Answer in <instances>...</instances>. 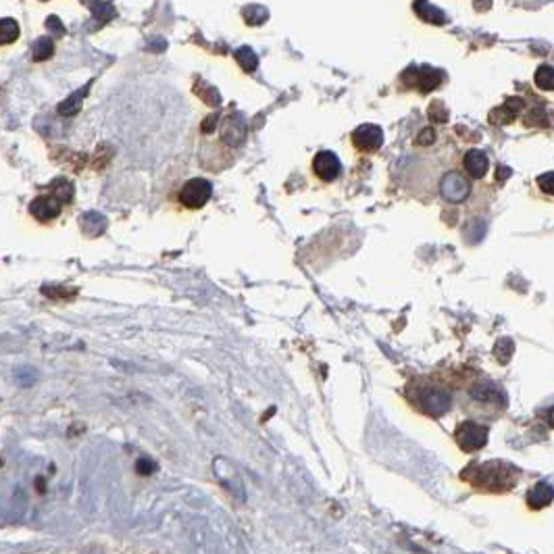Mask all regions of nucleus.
I'll return each mask as SVG.
<instances>
[{
  "instance_id": "3",
  "label": "nucleus",
  "mask_w": 554,
  "mask_h": 554,
  "mask_svg": "<svg viewBox=\"0 0 554 554\" xmlns=\"http://www.w3.org/2000/svg\"><path fill=\"white\" fill-rule=\"evenodd\" d=\"M490 429L488 425H482L477 421H463L455 429V442L463 453H477L488 444Z\"/></svg>"
},
{
  "instance_id": "24",
  "label": "nucleus",
  "mask_w": 554,
  "mask_h": 554,
  "mask_svg": "<svg viewBox=\"0 0 554 554\" xmlns=\"http://www.w3.org/2000/svg\"><path fill=\"white\" fill-rule=\"evenodd\" d=\"M136 471H138L140 475H152V473L157 471V463L150 461L148 457H142V459H138V463H136Z\"/></svg>"
},
{
  "instance_id": "4",
  "label": "nucleus",
  "mask_w": 554,
  "mask_h": 554,
  "mask_svg": "<svg viewBox=\"0 0 554 554\" xmlns=\"http://www.w3.org/2000/svg\"><path fill=\"white\" fill-rule=\"evenodd\" d=\"M210 196H212V184L208 179H204V177H192V179H188L181 186L179 194H177L179 202L186 208H190V210L202 208L210 200Z\"/></svg>"
},
{
  "instance_id": "1",
  "label": "nucleus",
  "mask_w": 554,
  "mask_h": 554,
  "mask_svg": "<svg viewBox=\"0 0 554 554\" xmlns=\"http://www.w3.org/2000/svg\"><path fill=\"white\" fill-rule=\"evenodd\" d=\"M461 479L467 482L471 488L490 494H504L511 492L519 482V469L504 461H486L473 463L463 473Z\"/></svg>"
},
{
  "instance_id": "11",
  "label": "nucleus",
  "mask_w": 554,
  "mask_h": 554,
  "mask_svg": "<svg viewBox=\"0 0 554 554\" xmlns=\"http://www.w3.org/2000/svg\"><path fill=\"white\" fill-rule=\"evenodd\" d=\"M61 210H63V204L52 194L38 196L30 202V212L40 221H52L61 215Z\"/></svg>"
},
{
  "instance_id": "12",
  "label": "nucleus",
  "mask_w": 554,
  "mask_h": 554,
  "mask_svg": "<svg viewBox=\"0 0 554 554\" xmlns=\"http://www.w3.org/2000/svg\"><path fill=\"white\" fill-rule=\"evenodd\" d=\"M463 167H465V173L473 179H482L488 175L490 171V159L484 150L479 148H471L467 150V155L463 157Z\"/></svg>"
},
{
  "instance_id": "23",
  "label": "nucleus",
  "mask_w": 554,
  "mask_h": 554,
  "mask_svg": "<svg viewBox=\"0 0 554 554\" xmlns=\"http://www.w3.org/2000/svg\"><path fill=\"white\" fill-rule=\"evenodd\" d=\"M42 294L50 296V298H69L75 294V290H67V288H57V286H44Z\"/></svg>"
},
{
  "instance_id": "6",
  "label": "nucleus",
  "mask_w": 554,
  "mask_h": 554,
  "mask_svg": "<svg viewBox=\"0 0 554 554\" xmlns=\"http://www.w3.org/2000/svg\"><path fill=\"white\" fill-rule=\"evenodd\" d=\"M439 194L451 204H461L469 200L471 196V184L469 179L459 171H448L439 179Z\"/></svg>"
},
{
  "instance_id": "15",
  "label": "nucleus",
  "mask_w": 554,
  "mask_h": 554,
  "mask_svg": "<svg viewBox=\"0 0 554 554\" xmlns=\"http://www.w3.org/2000/svg\"><path fill=\"white\" fill-rule=\"evenodd\" d=\"M413 9H415V13H417L421 19H425V21H429V23H433V26H444V23H446V15H444V11H439L437 7H433V5H429V3H415Z\"/></svg>"
},
{
  "instance_id": "18",
  "label": "nucleus",
  "mask_w": 554,
  "mask_h": 554,
  "mask_svg": "<svg viewBox=\"0 0 554 554\" xmlns=\"http://www.w3.org/2000/svg\"><path fill=\"white\" fill-rule=\"evenodd\" d=\"M81 230L86 232V234H90V236H98L104 228H106V221H104V217L102 215H98V212H86V215H81Z\"/></svg>"
},
{
  "instance_id": "13",
  "label": "nucleus",
  "mask_w": 554,
  "mask_h": 554,
  "mask_svg": "<svg viewBox=\"0 0 554 554\" xmlns=\"http://www.w3.org/2000/svg\"><path fill=\"white\" fill-rule=\"evenodd\" d=\"M552 496H554L552 486L548 482H540V484H535L533 488L527 490L525 502H527V506L531 511H542V508L552 504Z\"/></svg>"
},
{
  "instance_id": "5",
  "label": "nucleus",
  "mask_w": 554,
  "mask_h": 554,
  "mask_svg": "<svg viewBox=\"0 0 554 554\" xmlns=\"http://www.w3.org/2000/svg\"><path fill=\"white\" fill-rule=\"evenodd\" d=\"M469 398L479 404V406H488L496 413L504 410L508 406V398L504 394V390L500 386H496L494 382H479L469 390Z\"/></svg>"
},
{
  "instance_id": "9",
  "label": "nucleus",
  "mask_w": 554,
  "mask_h": 554,
  "mask_svg": "<svg viewBox=\"0 0 554 554\" xmlns=\"http://www.w3.org/2000/svg\"><path fill=\"white\" fill-rule=\"evenodd\" d=\"M313 171L321 181H336L342 173V163L331 150H319L313 159Z\"/></svg>"
},
{
  "instance_id": "27",
  "label": "nucleus",
  "mask_w": 554,
  "mask_h": 554,
  "mask_svg": "<svg viewBox=\"0 0 554 554\" xmlns=\"http://www.w3.org/2000/svg\"><path fill=\"white\" fill-rule=\"evenodd\" d=\"M537 184H540V188H542L546 194H552V173H550V171L544 173V175H540V177H537Z\"/></svg>"
},
{
  "instance_id": "14",
  "label": "nucleus",
  "mask_w": 554,
  "mask_h": 554,
  "mask_svg": "<svg viewBox=\"0 0 554 554\" xmlns=\"http://www.w3.org/2000/svg\"><path fill=\"white\" fill-rule=\"evenodd\" d=\"M88 92H90V83H86L83 88H79L77 92H73L71 96H67V98L57 106L59 115H63V117H73V115H77V113H79V108H81V102H83V98H86Z\"/></svg>"
},
{
  "instance_id": "8",
  "label": "nucleus",
  "mask_w": 554,
  "mask_h": 554,
  "mask_svg": "<svg viewBox=\"0 0 554 554\" xmlns=\"http://www.w3.org/2000/svg\"><path fill=\"white\" fill-rule=\"evenodd\" d=\"M219 134L221 142L230 148H240L246 142V121L240 115H230L224 121H219Z\"/></svg>"
},
{
  "instance_id": "16",
  "label": "nucleus",
  "mask_w": 554,
  "mask_h": 554,
  "mask_svg": "<svg viewBox=\"0 0 554 554\" xmlns=\"http://www.w3.org/2000/svg\"><path fill=\"white\" fill-rule=\"evenodd\" d=\"M21 34V28L15 19L11 17H5L0 19V46H7V44H13Z\"/></svg>"
},
{
  "instance_id": "19",
  "label": "nucleus",
  "mask_w": 554,
  "mask_h": 554,
  "mask_svg": "<svg viewBox=\"0 0 554 554\" xmlns=\"http://www.w3.org/2000/svg\"><path fill=\"white\" fill-rule=\"evenodd\" d=\"M52 196H55L61 204L71 202L73 196H75V188H73V184H71L69 179H55V181H52Z\"/></svg>"
},
{
  "instance_id": "21",
  "label": "nucleus",
  "mask_w": 554,
  "mask_h": 554,
  "mask_svg": "<svg viewBox=\"0 0 554 554\" xmlns=\"http://www.w3.org/2000/svg\"><path fill=\"white\" fill-rule=\"evenodd\" d=\"M535 86L540 88V90H546V92H550L552 90V83H554V71H552V67L550 65H542L537 71H535Z\"/></svg>"
},
{
  "instance_id": "28",
  "label": "nucleus",
  "mask_w": 554,
  "mask_h": 554,
  "mask_svg": "<svg viewBox=\"0 0 554 554\" xmlns=\"http://www.w3.org/2000/svg\"><path fill=\"white\" fill-rule=\"evenodd\" d=\"M46 28H48L50 32L65 34V28H63V23H61V21H59V17H55V15H50V17L46 19Z\"/></svg>"
},
{
  "instance_id": "25",
  "label": "nucleus",
  "mask_w": 554,
  "mask_h": 554,
  "mask_svg": "<svg viewBox=\"0 0 554 554\" xmlns=\"http://www.w3.org/2000/svg\"><path fill=\"white\" fill-rule=\"evenodd\" d=\"M435 132H433V128H425V130H421L419 132V136H417V140H415V144L417 146H429V144H433L435 142Z\"/></svg>"
},
{
  "instance_id": "2",
  "label": "nucleus",
  "mask_w": 554,
  "mask_h": 554,
  "mask_svg": "<svg viewBox=\"0 0 554 554\" xmlns=\"http://www.w3.org/2000/svg\"><path fill=\"white\" fill-rule=\"evenodd\" d=\"M408 402L421 413L431 419L444 417L453 408V394L435 382L429 379H415L404 390Z\"/></svg>"
},
{
  "instance_id": "7",
  "label": "nucleus",
  "mask_w": 554,
  "mask_h": 554,
  "mask_svg": "<svg viewBox=\"0 0 554 554\" xmlns=\"http://www.w3.org/2000/svg\"><path fill=\"white\" fill-rule=\"evenodd\" d=\"M353 146L359 152H375L384 146V130L373 123H363L353 132Z\"/></svg>"
},
{
  "instance_id": "10",
  "label": "nucleus",
  "mask_w": 554,
  "mask_h": 554,
  "mask_svg": "<svg viewBox=\"0 0 554 554\" xmlns=\"http://www.w3.org/2000/svg\"><path fill=\"white\" fill-rule=\"evenodd\" d=\"M406 77L410 75L413 77V83L410 86H417V90L421 94H429L431 90L439 88L442 86V73L437 69H431V67H419V69H408L404 73Z\"/></svg>"
},
{
  "instance_id": "29",
  "label": "nucleus",
  "mask_w": 554,
  "mask_h": 554,
  "mask_svg": "<svg viewBox=\"0 0 554 554\" xmlns=\"http://www.w3.org/2000/svg\"><path fill=\"white\" fill-rule=\"evenodd\" d=\"M496 181H502V179H506V177H511V169L508 167H504V165H498L496 167Z\"/></svg>"
},
{
  "instance_id": "17",
  "label": "nucleus",
  "mask_w": 554,
  "mask_h": 554,
  "mask_svg": "<svg viewBox=\"0 0 554 554\" xmlns=\"http://www.w3.org/2000/svg\"><path fill=\"white\" fill-rule=\"evenodd\" d=\"M55 55V42L50 36H42L34 42L32 46V59L36 63H42V61H48L50 57Z\"/></svg>"
},
{
  "instance_id": "20",
  "label": "nucleus",
  "mask_w": 554,
  "mask_h": 554,
  "mask_svg": "<svg viewBox=\"0 0 554 554\" xmlns=\"http://www.w3.org/2000/svg\"><path fill=\"white\" fill-rule=\"evenodd\" d=\"M236 61L240 63V67L244 71H255L259 67V57L255 55V50L250 46H242L236 50Z\"/></svg>"
},
{
  "instance_id": "26",
  "label": "nucleus",
  "mask_w": 554,
  "mask_h": 554,
  "mask_svg": "<svg viewBox=\"0 0 554 554\" xmlns=\"http://www.w3.org/2000/svg\"><path fill=\"white\" fill-rule=\"evenodd\" d=\"M219 115H208L204 121H202V134H212L217 128H219Z\"/></svg>"
},
{
  "instance_id": "22",
  "label": "nucleus",
  "mask_w": 554,
  "mask_h": 554,
  "mask_svg": "<svg viewBox=\"0 0 554 554\" xmlns=\"http://www.w3.org/2000/svg\"><path fill=\"white\" fill-rule=\"evenodd\" d=\"M513 342L508 340V338H500L498 342H496V346H494V357L498 359V363H508L511 361V357H513Z\"/></svg>"
}]
</instances>
